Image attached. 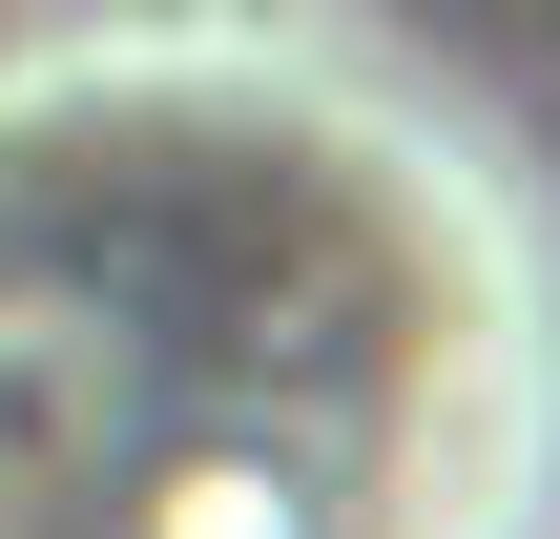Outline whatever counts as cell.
Instances as JSON below:
<instances>
[{
  "label": "cell",
  "instance_id": "6da1fadb",
  "mask_svg": "<svg viewBox=\"0 0 560 539\" xmlns=\"http://www.w3.org/2000/svg\"><path fill=\"white\" fill-rule=\"evenodd\" d=\"M0 539H560L520 145L353 21H21Z\"/></svg>",
  "mask_w": 560,
  "mask_h": 539
}]
</instances>
